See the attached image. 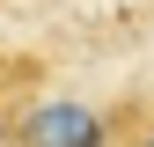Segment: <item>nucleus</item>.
Returning <instances> with one entry per match:
<instances>
[{
	"instance_id": "f257e3e1",
	"label": "nucleus",
	"mask_w": 154,
	"mask_h": 147,
	"mask_svg": "<svg viewBox=\"0 0 154 147\" xmlns=\"http://www.w3.org/2000/svg\"><path fill=\"white\" fill-rule=\"evenodd\" d=\"M154 96H44L22 118V147H132Z\"/></svg>"
},
{
	"instance_id": "f03ea898",
	"label": "nucleus",
	"mask_w": 154,
	"mask_h": 147,
	"mask_svg": "<svg viewBox=\"0 0 154 147\" xmlns=\"http://www.w3.org/2000/svg\"><path fill=\"white\" fill-rule=\"evenodd\" d=\"M44 96V66L22 52H0V147H22V118Z\"/></svg>"
}]
</instances>
